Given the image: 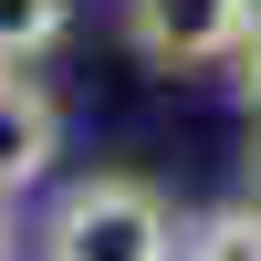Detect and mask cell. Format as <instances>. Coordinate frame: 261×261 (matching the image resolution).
Here are the masks:
<instances>
[{
  "instance_id": "52a82bcc",
  "label": "cell",
  "mask_w": 261,
  "mask_h": 261,
  "mask_svg": "<svg viewBox=\"0 0 261 261\" xmlns=\"http://www.w3.org/2000/svg\"><path fill=\"white\" fill-rule=\"evenodd\" d=\"M0 261H21V230H11V199H0Z\"/></svg>"
},
{
  "instance_id": "7a4b0ae2",
  "label": "cell",
  "mask_w": 261,
  "mask_h": 261,
  "mask_svg": "<svg viewBox=\"0 0 261 261\" xmlns=\"http://www.w3.org/2000/svg\"><path fill=\"white\" fill-rule=\"evenodd\" d=\"M261 0H125V42H136L146 63H167V73H188V63H230L241 53Z\"/></svg>"
},
{
  "instance_id": "6da1fadb",
  "label": "cell",
  "mask_w": 261,
  "mask_h": 261,
  "mask_svg": "<svg viewBox=\"0 0 261 261\" xmlns=\"http://www.w3.org/2000/svg\"><path fill=\"white\" fill-rule=\"evenodd\" d=\"M178 251V220L146 178H73L42 220V261H167Z\"/></svg>"
},
{
  "instance_id": "3957f363",
  "label": "cell",
  "mask_w": 261,
  "mask_h": 261,
  "mask_svg": "<svg viewBox=\"0 0 261 261\" xmlns=\"http://www.w3.org/2000/svg\"><path fill=\"white\" fill-rule=\"evenodd\" d=\"M53 146H63V115H53V94H42L21 63H0V199L42 188Z\"/></svg>"
},
{
  "instance_id": "277c9868",
  "label": "cell",
  "mask_w": 261,
  "mask_h": 261,
  "mask_svg": "<svg viewBox=\"0 0 261 261\" xmlns=\"http://www.w3.org/2000/svg\"><path fill=\"white\" fill-rule=\"evenodd\" d=\"M167 261H261V199H220L199 209V220L178 230V251Z\"/></svg>"
},
{
  "instance_id": "8992f818",
  "label": "cell",
  "mask_w": 261,
  "mask_h": 261,
  "mask_svg": "<svg viewBox=\"0 0 261 261\" xmlns=\"http://www.w3.org/2000/svg\"><path fill=\"white\" fill-rule=\"evenodd\" d=\"M230 63H241V84H251V115H261V11H251V32H241V53H230Z\"/></svg>"
},
{
  "instance_id": "ba28073f",
  "label": "cell",
  "mask_w": 261,
  "mask_h": 261,
  "mask_svg": "<svg viewBox=\"0 0 261 261\" xmlns=\"http://www.w3.org/2000/svg\"><path fill=\"white\" fill-rule=\"evenodd\" d=\"M251 199H261V146H251Z\"/></svg>"
},
{
  "instance_id": "5b68a950",
  "label": "cell",
  "mask_w": 261,
  "mask_h": 261,
  "mask_svg": "<svg viewBox=\"0 0 261 261\" xmlns=\"http://www.w3.org/2000/svg\"><path fill=\"white\" fill-rule=\"evenodd\" d=\"M63 21H73V0H0V63H32L63 42Z\"/></svg>"
}]
</instances>
